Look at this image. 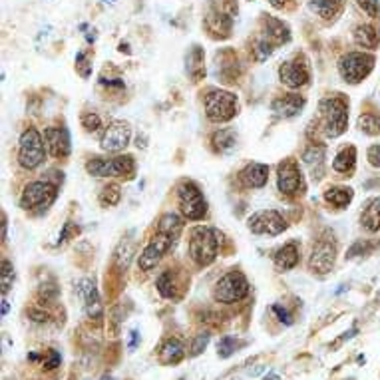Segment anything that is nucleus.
<instances>
[{
    "mask_svg": "<svg viewBox=\"0 0 380 380\" xmlns=\"http://www.w3.org/2000/svg\"><path fill=\"white\" fill-rule=\"evenodd\" d=\"M345 0H309V8L323 20H335L342 13Z\"/></svg>",
    "mask_w": 380,
    "mask_h": 380,
    "instance_id": "5701e85b",
    "label": "nucleus"
},
{
    "mask_svg": "<svg viewBox=\"0 0 380 380\" xmlns=\"http://www.w3.org/2000/svg\"><path fill=\"white\" fill-rule=\"evenodd\" d=\"M177 201H180V209H182L183 217L191 219V221H199L205 217L207 213V203L201 193L198 185L193 182H182L177 187Z\"/></svg>",
    "mask_w": 380,
    "mask_h": 380,
    "instance_id": "6e6552de",
    "label": "nucleus"
},
{
    "mask_svg": "<svg viewBox=\"0 0 380 380\" xmlns=\"http://www.w3.org/2000/svg\"><path fill=\"white\" fill-rule=\"evenodd\" d=\"M273 50H275V46L269 42L265 36H259V38L255 40L253 54L257 62H265V60L273 54Z\"/></svg>",
    "mask_w": 380,
    "mask_h": 380,
    "instance_id": "f704fd0d",
    "label": "nucleus"
},
{
    "mask_svg": "<svg viewBox=\"0 0 380 380\" xmlns=\"http://www.w3.org/2000/svg\"><path fill=\"white\" fill-rule=\"evenodd\" d=\"M239 112L237 96L225 90H209L205 96V116L213 124H223L233 120Z\"/></svg>",
    "mask_w": 380,
    "mask_h": 380,
    "instance_id": "20e7f679",
    "label": "nucleus"
},
{
    "mask_svg": "<svg viewBox=\"0 0 380 380\" xmlns=\"http://www.w3.org/2000/svg\"><path fill=\"white\" fill-rule=\"evenodd\" d=\"M82 126L88 129V132H98L102 127V120L96 112H84L82 113Z\"/></svg>",
    "mask_w": 380,
    "mask_h": 380,
    "instance_id": "a19ab883",
    "label": "nucleus"
},
{
    "mask_svg": "<svg viewBox=\"0 0 380 380\" xmlns=\"http://www.w3.org/2000/svg\"><path fill=\"white\" fill-rule=\"evenodd\" d=\"M247 295H249V281L239 271L227 273L215 285V299L219 303H225V305L237 303V301L245 299Z\"/></svg>",
    "mask_w": 380,
    "mask_h": 380,
    "instance_id": "1a4fd4ad",
    "label": "nucleus"
},
{
    "mask_svg": "<svg viewBox=\"0 0 380 380\" xmlns=\"http://www.w3.org/2000/svg\"><path fill=\"white\" fill-rule=\"evenodd\" d=\"M237 340L233 337H223L219 342H217V354L221 356V358H227V356H231L233 352L237 351Z\"/></svg>",
    "mask_w": 380,
    "mask_h": 380,
    "instance_id": "58836bf2",
    "label": "nucleus"
},
{
    "mask_svg": "<svg viewBox=\"0 0 380 380\" xmlns=\"http://www.w3.org/2000/svg\"><path fill=\"white\" fill-rule=\"evenodd\" d=\"M129 138H132V127H129V124L116 120V122H110L108 126L102 129L100 148L104 152L116 154V152L126 150L127 143H129Z\"/></svg>",
    "mask_w": 380,
    "mask_h": 380,
    "instance_id": "9d476101",
    "label": "nucleus"
},
{
    "mask_svg": "<svg viewBox=\"0 0 380 380\" xmlns=\"http://www.w3.org/2000/svg\"><path fill=\"white\" fill-rule=\"evenodd\" d=\"M29 315L32 317V321H36V323H46V321H48V315H46L44 310L30 309Z\"/></svg>",
    "mask_w": 380,
    "mask_h": 380,
    "instance_id": "49530a36",
    "label": "nucleus"
},
{
    "mask_svg": "<svg viewBox=\"0 0 380 380\" xmlns=\"http://www.w3.org/2000/svg\"><path fill=\"white\" fill-rule=\"evenodd\" d=\"M56 199V185L50 182H32L24 187L20 196V207L24 212L40 209L46 212Z\"/></svg>",
    "mask_w": 380,
    "mask_h": 380,
    "instance_id": "423d86ee",
    "label": "nucleus"
},
{
    "mask_svg": "<svg viewBox=\"0 0 380 380\" xmlns=\"http://www.w3.org/2000/svg\"><path fill=\"white\" fill-rule=\"evenodd\" d=\"M173 243H175V241L169 239L168 235L157 233L154 239H152V243L141 251L140 259H138V265H140L141 271H152V269L159 263V259L171 249Z\"/></svg>",
    "mask_w": 380,
    "mask_h": 380,
    "instance_id": "2eb2a0df",
    "label": "nucleus"
},
{
    "mask_svg": "<svg viewBox=\"0 0 380 380\" xmlns=\"http://www.w3.org/2000/svg\"><path fill=\"white\" fill-rule=\"evenodd\" d=\"M247 227L255 235H279L287 229V221L283 219L279 212L267 209V212L253 213L247 221Z\"/></svg>",
    "mask_w": 380,
    "mask_h": 380,
    "instance_id": "9b49d317",
    "label": "nucleus"
},
{
    "mask_svg": "<svg viewBox=\"0 0 380 380\" xmlns=\"http://www.w3.org/2000/svg\"><path fill=\"white\" fill-rule=\"evenodd\" d=\"M279 78H281L283 84L287 86V88H291V90H296V88L305 86L310 78L307 60L303 56H295L293 60H287L279 68Z\"/></svg>",
    "mask_w": 380,
    "mask_h": 380,
    "instance_id": "f8f14e48",
    "label": "nucleus"
},
{
    "mask_svg": "<svg viewBox=\"0 0 380 380\" xmlns=\"http://www.w3.org/2000/svg\"><path fill=\"white\" fill-rule=\"evenodd\" d=\"M299 259H301V255H299V245H296V241L285 243L283 247L277 249V253L273 255L275 267L279 269V271H291V269H295L296 265H299Z\"/></svg>",
    "mask_w": 380,
    "mask_h": 380,
    "instance_id": "6ab92c4d",
    "label": "nucleus"
},
{
    "mask_svg": "<svg viewBox=\"0 0 380 380\" xmlns=\"http://www.w3.org/2000/svg\"><path fill=\"white\" fill-rule=\"evenodd\" d=\"M46 368L48 370H52V368H56V366H60V352L56 351H50V358H48V363H46Z\"/></svg>",
    "mask_w": 380,
    "mask_h": 380,
    "instance_id": "de8ad7c7",
    "label": "nucleus"
},
{
    "mask_svg": "<svg viewBox=\"0 0 380 380\" xmlns=\"http://www.w3.org/2000/svg\"><path fill=\"white\" fill-rule=\"evenodd\" d=\"M207 345H209V333H201V335H198L196 340H193V345H191V354H193V356L201 354V352L205 351Z\"/></svg>",
    "mask_w": 380,
    "mask_h": 380,
    "instance_id": "37998d69",
    "label": "nucleus"
},
{
    "mask_svg": "<svg viewBox=\"0 0 380 380\" xmlns=\"http://www.w3.org/2000/svg\"><path fill=\"white\" fill-rule=\"evenodd\" d=\"M129 335H132V338H129V349L134 351V349H136V345H138V338H140V335H138V331H132Z\"/></svg>",
    "mask_w": 380,
    "mask_h": 380,
    "instance_id": "09e8293b",
    "label": "nucleus"
},
{
    "mask_svg": "<svg viewBox=\"0 0 380 380\" xmlns=\"http://www.w3.org/2000/svg\"><path fill=\"white\" fill-rule=\"evenodd\" d=\"M354 2L361 6V10H363L366 16H370V18H379L380 16L379 0H354Z\"/></svg>",
    "mask_w": 380,
    "mask_h": 380,
    "instance_id": "ea45409f",
    "label": "nucleus"
},
{
    "mask_svg": "<svg viewBox=\"0 0 380 380\" xmlns=\"http://www.w3.org/2000/svg\"><path fill=\"white\" fill-rule=\"evenodd\" d=\"M321 112V124L326 138H338L345 134L347 124H349V106L342 98H324L319 104Z\"/></svg>",
    "mask_w": 380,
    "mask_h": 380,
    "instance_id": "f257e3e1",
    "label": "nucleus"
},
{
    "mask_svg": "<svg viewBox=\"0 0 380 380\" xmlns=\"http://www.w3.org/2000/svg\"><path fill=\"white\" fill-rule=\"evenodd\" d=\"M273 312H275V315L279 317V321H281V323H285V324H291V323H293L291 315L287 312V309H283L281 305H273Z\"/></svg>",
    "mask_w": 380,
    "mask_h": 380,
    "instance_id": "a18cd8bd",
    "label": "nucleus"
},
{
    "mask_svg": "<svg viewBox=\"0 0 380 380\" xmlns=\"http://www.w3.org/2000/svg\"><path fill=\"white\" fill-rule=\"evenodd\" d=\"M366 157L374 168H380V145H370L366 152Z\"/></svg>",
    "mask_w": 380,
    "mask_h": 380,
    "instance_id": "c03bdc74",
    "label": "nucleus"
},
{
    "mask_svg": "<svg viewBox=\"0 0 380 380\" xmlns=\"http://www.w3.org/2000/svg\"><path fill=\"white\" fill-rule=\"evenodd\" d=\"M185 70H187V74H189L196 82L205 74V68H203V48L198 46V44H193V46L189 48L187 56H185Z\"/></svg>",
    "mask_w": 380,
    "mask_h": 380,
    "instance_id": "393cba45",
    "label": "nucleus"
},
{
    "mask_svg": "<svg viewBox=\"0 0 380 380\" xmlns=\"http://www.w3.org/2000/svg\"><path fill=\"white\" fill-rule=\"evenodd\" d=\"M76 70L80 72V76H82V78H88V76H90V72H92V64H90V60H88V54H86V52H80V54L76 56Z\"/></svg>",
    "mask_w": 380,
    "mask_h": 380,
    "instance_id": "79ce46f5",
    "label": "nucleus"
},
{
    "mask_svg": "<svg viewBox=\"0 0 380 380\" xmlns=\"http://www.w3.org/2000/svg\"><path fill=\"white\" fill-rule=\"evenodd\" d=\"M263 22H265L263 36H265L273 46H281V44H287L291 40V30H289V26H287L283 20H277V18L267 16Z\"/></svg>",
    "mask_w": 380,
    "mask_h": 380,
    "instance_id": "aec40b11",
    "label": "nucleus"
},
{
    "mask_svg": "<svg viewBox=\"0 0 380 380\" xmlns=\"http://www.w3.org/2000/svg\"><path fill=\"white\" fill-rule=\"evenodd\" d=\"M13 281H15V269H13V263L10 261H2V271H0V285H2V293L6 295L13 287Z\"/></svg>",
    "mask_w": 380,
    "mask_h": 380,
    "instance_id": "e433bc0d",
    "label": "nucleus"
},
{
    "mask_svg": "<svg viewBox=\"0 0 380 380\" xmlns=\"http://www.w3.org/2000/svg\"><path fill=\"white\" fill-rule=\"evenodd\" d=\"M86 171L94 177H126V180H132L136 173V161L132 155L92 157L86 164Z\"/></svg>",
    "mask_w": 380,
    "mask_h": 380,
    "instance_id": "7ed1b4c3",
    "label": "nucleus"
},
{
    "mask_svg": "<svg viewBox=\"0 0 380 380\" xmlns=\"http://www.w3.org/2000/svg\"><path fill=\"white\" fill-rule=\"evenodd\" d=\"M8 312V301H2V317Z\"/></svg>",
    "mask_w": 380,
    "mask_h": 380,
    "instance_id": "3c124183",
    "label": "nucleus"
},
{
    "mask_svg": "<svg viewBox=\"0 0 380 380\" xmlns=\"http://www.w3.org/2000/svg\"><path fill=\"white\" fill-rule=\"evenodd\" d=\"M352 196H354V191H352L351 187H331V189L324 191V199L335 209H345L352 201Z\"/></svg>",
    "mask_w": 380,
    "mask_h": 380,
    "instance_id": "cd10ccee",
    "label": "nucleus"
},
{
    "mask_svg": "<svg viewBox=\"0 0 380 380\" xmlns=\"http://www.w3.org/2000/svg\"><path fill=\"white\" fill-rule=\"evenodd\" d=\"M352 38H354V42L366 50H377L380 44V32L370 24H358L352 32Z\"/></svg>",
    "mask_w": 380,
    "mask_h": 380,
    "instance_id": "b1692460",
    "label": "nucleus"
},
{
    "mask_svg": "<svg viewBox=\"0 0 380 380\" xmlns=\"http://www.w3.org/2000/svg\"><path fill=\"white\" fill-rule=\"evenodd\" d=\"M120 199H122L120 185L112 183V185L104 187V191H102V196H100V203H102L104 207H113V205L120 203Z\"/></svg>",
    "mask_w": 380,
    "mask_h": 380,
    "instance_id": "72a5a7b5",
    "label": "nucleus"
},
{
    "mask_svg": "<svg viewBox=\"0 0 380 380\" xmlns=\"http://www.w3.org/2000/svg\"><path fill=\"white\" fill-rule=\"evenodd\" d=\"M134 255V243H122L116 251V261H118V267L127 269L129 265V259Z\"/></svg>",
    "mask_w": 380,
    "mask_h": 380,
    "instance_id": "4c0bfd02",
    "label": "nucleus"
},
{
    "mask_svg": "<svg viewBox=\"0 0 380 380\" xmlns=\"http://www.w3.org/2000/svg\"><path fill=\"white\" fill-rule=\"evenodd\" d=\"M269 2H271V6H273V8H277V10H281L283 6H285V4H287V2H289V0H269Z\"/></svg>",
    "mask_w": 380,
    "mask_h": 380,
    "instance_id": "8fccbe9b",
    "label": "nucleus"
},
{
    "mask_svg": "<svg viewBox=\"0 0 380 380\" xmlns=\"http://www.w3.org/2000/svg\"><path fill=\"white\" fill-rule=\"evenodd\" d=\"M335 259H337V245L335 241H319L309 257V269L312 273H319L324 275L328 273L333 265H335Z\"/></svg>",
    "mask_w": 380,
    "mask_h": 380,
    "instance_id": "4468645a",
    "label": "nucleus"
},
{
    "mask_svg": "<svg viewBox=\"0 0 380 380\" xmlns=\"http://www.w3.org/2000/svg\"><path fill=\"white\" fill-rule=\"evenodd\" d=\"M358 127L365 134H380V116L377 113H365L358 118Z\"/></svg>",
    "mask_w": 380,
    "mask_h": 380,
    "instance_id": "c9c22d12",
    "label": "nucleus"
},
{
    "mask_svg": "<svg viewBox=\"0 0 380 380\" xmlns=\"http://www.w3.org/2000/svg\"><path fill=\"white\" fill-rule=\"evenodd\" d=\"M155 287H157V293L164 296V299H171V296L175 295V277H173L171 269H169V271H164V273L157 277Z\"/></svg>",
    "mask_w": 380,
    "mask_h": 380,
    "instance_id": "473e14b6",
    "label": "nucleus"
},
{
    "mask_svg": "<svg viewBox=\"0 0 380 380\" xmlns=\"http://www.w3.org/2000/svg\"><path fill=\"white\" fill-rule=\"evenodd\" d=\"M42 134L34 127H29L26 132H22L20 141H18V164L24 169H36L42 166L46 150H44Z\"/></svg>",
    "mask_w": 380,
    "mask_h": 380,
    "instance_id": "39448f33",
    "label": "nucleus"
},
{
    "mask_svg": "<svg viewBox=\"0 0 380 380\" xmlns=\"http://www.w3.org/2000/svg\"><path fill=\"white\" fill-rule=\"evenodd\" d=\"M307 100L299 94H287V96H281V98L273 100L271 104V110L277 118H283V120H289V118H295L296 113H301V110L305 108Z\"/></svg>",
    "mask_w": 380,
    "mask_h": 380,
    "instance_id": "f3484780",
    "label": "nucleus"
},
{
    "mask_svg": "<svg viewBox=\"0 0 380 380\" xmlns=\"http://www.w3.org/2000/svg\"><path fill=\"white\" fill-rule=\"evenodd\" d=\"M80 295H82V299H84L86 312H88V317H90V319H96V321H100L104 310H102V303H100L98 289H96L94 281L84 279V281L80 283Z\"/></svg>",
    "mask_w": 380,
    "mask_h": 380,
    "instance_id": "a211bd4d",
    "label": "nucleus"
},
{
    "mask_svg": "<svg viewBox=\"0 0 380 380\" xmlns=\"http://www.w3.org/2000/svg\"><path fill=\"white\" fill-rule=\"evenodd\" d=\"M212 141L219 152H229L237 145V134L229 127H221L213 134Z\"/></svg>",
    "mask_w": 380,
    "mask_h": 380,
    "instance_id": "2f4dec72",
    "label": "nucleus"
},
{
    "mask_svg": "<svg viewBox=\"0 0 380 380\" xmlns=\"http://www.w3.org/2000/svg\"><path fill=\"white\" fill-rule=\"evenodd\" d=\"M183 345L180 340H175V338H171L168 340L164 347H161V352H159V358H161V363L164 365H175V363H180L183 358Z\"/></svg>",
    "mask_w": 380,
    "mask_h": 380,
    "instance_id": "7c9ffc66",
    "label": "nucleus"
},
{
    "mask_svg": "<svg viewBox=\"0 0 380 380\" xmlns=\"http://www.w3.org/2000/svg\"><path fill=\"white\" fill-rule=\"evenodd\" d=\"M277 187L285 196H295L305 191V180L303 173L295 161H285L279 166V177H277Z\"/></svg>",
    "mask_w": 380,
    "mask_h": 380,
    "instance_id": "ddd939ff",
    "label": "nucleus"
},
{
    "mask_svg": "<svg viewBox=\"0 0 380 380\" xmlns=\"http://www.w3.org/2000/svg\"><path fill=\"white\" fill-rule=\"evenodd\" d=\"M182 229L183 219L180 215H175V213H166V215L159 219V223H157V233H164V235H168L169 239L173 241H177Z\"/></svg>",
    "mask_w": 380,
    "mask_h": 380,
    "instance_id": "bb28decb",
    "label": "nucleus"
},
{
    "mask_svg": "<svg viewBox=\"0 0 380 380\" xmlns=\"http://www.w3.org/2000/svg\"><path fill=\"white\" fill-rule=\"evenodd\" d=\"M217 247H219V239L217 233L212 227H196L191 231L189 237V257L191 261L199 265V267H207L212 265L217 257Z\"/></svg>",
    "mask_w": 380,
    "mask_h": 380,
    "instance_id": "f03ea898",
    "label": "nucleus"
},
{
    "mask_svg": "<svg viewBox=\"0 0 380 380\" xmlns=\"http://www.w3.org/2000/svg\"><path fill=\"white\" fill-rule=\"evenodd\" d=\"M354 164H356V150H354V145H347L335 157L333 169L338 171V173H351L352 169H354Z\"/></svg>",
    "mask_w": 380,
    "mask_h": 380,
    "instance_id": "c85d7f7f",
    "label": "nucleus"
},
{
    "mask_svg": "<svg viewBox=\"0 0 380 380\" xmlns=\"http://www.w3.org/2000/svg\"><path fill=\"white\" fill-rule=\"evenodd\" d=\"M374 68V56L366 52H349L338 62V74L345 82L358 84Z\"/></svg>",
    "mask_w": 380,
    "mask_h": 380,
    "instance_id": "0eeeda50",
    "label": "nucleus"
},
{
    "mask_svg": "<svg viewBox=\"0 0 380 380\" xmlns=\"http://www.w3.org/2000/svg\"><path fill=\"white\" fill-rule=\"evenodd\" d=\"M241 182L245 183L247 187H263L269 182V168L263 164H249L247 168L239 173Z\"/></svg>",
    "mask_w": 380,
    "mask_h": 380,
    "instance_id": "4be33fe9",
    "label": "nucleus"
},
{
    "mask_svg": "<svg viewBox=\"0 0 380 380\" xmlns=\"http://www.w3.org/2000/svg\"><path fill=\"white\" fill-rule=\"evenodd\" d=\"M303 161L312 169V173H319V177H321V168H323L324 161V145H321V143L309 145L305 150V154H303Z\"/></svg>",
    "mask_w": 380,
    "mask_h": 380,
    "instance_id": "c756f323",
    "label": "nucleus"
},
{
    "mask_svg": "<svg viewBox=\"0 0 380 380\" xmlns=\"http://www.w3.org/2000/svg\"><path fill=\"white\" fill-rule=\"evenodd\" d=\"M361 223L365 227L366 231L374 233L380 229V198L370 199L366 203L365 212L361 215Z\"/></svg>",
    "mask_w": 380,
    "mask_h": 380,
    "instance_id": "a878e982",
    "label": "nucleus"
},
{
    "mask_svg": "<svg viewBox=\"0 0 380 380\" xmlns=\"http://www.w3.org/2000/svg\"><path fill=\"white\" fill-rule=\"evenodd\" d=\"M46 150L54 157H68L70 154V134L62 126H50L44 129Z\"/></svg>",
    "mask_w": 380,
    "mask_h": 380,
    "instance_id": "dca6fc26",
    "label": "nucleus"
},
{
    "mask_svg": "<svg viewBox=\"0 0 380 380\" xmlns=\"http://www.w3.org/2000/svg\"><path fill=\"white\" fill-rule=\"evenodd\" d=\"M231 24H233V16L221 13L217 8H213L205 16V29L209 30L215 36H229L231 32Z\"/></svg>",
    "mask_w": 380,
    "mask_h": 380,
    "instance_id": "412c9836",
    "label": "nucleus"
},
{
    "mask_svg": "<svg viewBox=\"0 0 380 380\" xmlns=\"http://www.w3.org/2000/svg\"><path fill=\"white\" fill-rule=\"evenodd\" d=\"M263 380H279V374H275V372H271L269 377H265Z\"/></svg>",
    "mask_w": 380,
    "mask_h": 380,
    "instance_id": "603ef678",
    "label": "nucleus"
}]
</instances>
